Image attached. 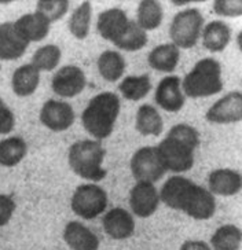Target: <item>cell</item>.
<instances>
[{
    "instance_id": "ac0fdd59",
    "label": "cell",
    "mask_w": 242,
    "mask_h": 250,
    "mask_svg": "<svg viewBox=\"0 0 242 250\" xmlns=\"http://www.w3.org/2000/svg\"><path fill=\"white\" fill-rule=\"evenodd\" d=\"M62 236L72 250L99 249V238L80 221H69L64 228Z\"/></svg>"
},
{
    "instance_id": "44dd1931",
    "label": "cell",
    "mask_w": 242,
    "mask_h": 250,
    "mask_svg": "<svg viewBox=\"0 0 242 250\" xmlns=\"http://www.w3.org/2000/svg\"><path fill=\"white\" fill-rule=\"evenodd\" d=\"M231 37H233L231 28L224 21L220 20L206 23L201 32L202 45L211 52L224 51L231 42Z\"/></svg>"
},
{
    "instance_id": "d590c367",
    "label": "cell",
    "mask_w": 242,
    "mask_h": 250,
    "mask_svg": "<svg viewBox=\"0 0 242 250\" xmlns=\"http://www.w3.org/2000/svg\"><path fill=\"white\" fill-rule=\"evenodd\" d=\"M15 117L13 110L0 98V135H8L14 129Z\"/></svg>"
},
{
    "instance_id": "7a4b0ae2",
    "label": "cell",
    "mask_w": 242,
    "mask_h": 250,
    "mask_svg": "<svg viewBox=\"0 0 242 250\" xmlns=\"http://www.w3.org/2000/svg\"><path fill=\"white\" fill-rule=\"evenodd\" d=\"M121 110L120 96L114 92H101L88 102L81 113V124L95 140L108 139L113 133Z\"/></svg>"
},
{
    "instance_id": "f35d334b",
    "label": "cell",
    "mask_w": 242,
    "mask_h": 250,
    "mask_svg": "<svg viewBox=\"0 0 242 250\" xmlns=\"http://www.w3.org/2000/svg\"><path fill=\"white\" fill-rule=\"evenodd\" d=\"M241 42H242V33L240 32V33H238V37H237V44H238V50H240V51H242Z\"/></svg>"
},
{
    "instance_id": "8d00e7d4",
    "label": "cell",
    "mask_w": 242,
    "mask_h": 250,
    "mask_svg": "<svg viewBox=\"0 0 242 250\" xmlns=\"http://www.w3.org/2000/svg\"><path fill=\"white\" fill-rule=\"evenodd\" d=\"M179 250H212L209 243H206L205 241L201 239H187L182 243V246L179 248Z\"/></svg>"
},
{
    "instance_id": "4dcf8cb0",
    "label": "cell",
    "mask_w": 242,
    "mask_h": 250,
    "mask_svg": "<svg viewBox=\"0 0 242 250\" xmlns=\"http://www.w3.org/2000/svg\"><path fill=\"white\" fill-rule=\"evenodd\" d=\"M62 58V51L57 44H44L40 48H37L30 63L36 67L37 70L42 72H52L58 66Z\"/></svg>"
},
{
    "instance_id": "603a6c76",
    "label": "cell",
    "mask_w": 242,
    "mask_h": 250,
    "mask_svg": "<svg viewBox=\"0 0 242 250\" xmlns=\"http://www.w3.org/2000/svg\"><path fill=\"white\" fill-rule=\"evenodd\" d=\"M135 129L143 136H160L164 131V120L157 107L149 103L139 106L135 116Z\"/></svg>"
},
{
    "instance_id": "e0dca14e",
    "label": "cell",
    "mask_w": 242,
    "mask_h": 250,
    "mask_svg": "<svg viewBox=\"0 0 242 250\" xmlns=\"http://www.w3.org/2000/svg\"><path fill=\"white\" fill-rule=\"evenodd\" d=\"M242 188V176L238 170L219 168L208 175V190L213 195L234 197Z\"/></svg>"
},
{
    "instance_id": "7402d4cb",
    "label": "cell",
    "mask_w": 242,
    "mask_h": 250,
    "mask_svg": "<svg viewBox=\"0 0 242 250\" xmlns=\"http://www.w3.org/2000/svg\"><path fill=\"white\" fill-rule=\"evenodd\" d=\"M40 84V72L32 63L18 66L11 77V89L20 98H28L36 92Z\"/></svg>"
},
{
    "instance_id": "52a82bcc",
    "label": "cell",
    "mask_w": 242,
    "mask_h": 250,
    "mask_svg": "<svg viewBox=\"0 0 242 250\" xmlns=\"http://www.w3.org/2000/svg\"><path fill=\"white\" fill-rule=\"evenodd\" d=\"M157 153L160 157L165 172L183 173L194 167V151L189 146L165 136L157 146Z\"/></svg>"
},
{
    "instance_id": "277c9868",
    "label": "cell",
    "mask_w": 242,
    "mask_h": 250,
    "mask_svg": "<svg viewBox=\"0 0 242 250\" xmlns=\"http://www.w3.org/2000/svg\"><path fill=\"white\" fill-rule=\"evenodd\" d=\"M182 91L186 98L198 99L216 95L223 89L221 66L215 58H202L184 76L182 81Z\"/></svg>"
},
{
    "instance_id": "8992f818",
    "label": "cell",
    "mask_w": 242,
    "mask_h": 250,
    "mask_svg": "<svg viewBox=\"0 0 242 250\" xmlns=\"http://www.w3.org/2000/svg\"><path fill=\"white\" fill-rule=\"evenodd\" d=\"M108 192L99 184L87 183L79 186L74 190L70 208L76 216L84 220H94L108 208Z\"/></svg>"
},
{
    "instance_id": "74e56055",
    "label": "cell",
    "mask_w": 242,
    "mask_h": 250,
    "mask_svg": "<svg viewBox=\"0 0 242 250\" xmlns=\"http://www.w3.org/2000/svg\"><path fill=\"white\" fill-rule=\"evenodd\" d=\"M191 1L190 0H187V1H179V0H172L171 1V4L172 6H176V7H184V6H189Z\"/></svg>"
},
{
    "instance_id": "4316f807",
    "label": "cell",
    "mask_w": 242,
    "mask_h": 250,
    "mask_svg": "<svg viewBox=\"0 0 242 250\" xmlns=\"http://www.w3.org/2000/svg\"><path fill=\"white\" fill-rule=\"evenodd\" d=\"M164 20V8L158 0H142L138 4L136 21L145 32L160 28Z\"/></svg>"
},
{
    "instance_id": "83f0119b",
    "label": "cell",
    "mask_w": 242,
    "mask_h": 250,
    "mask_svg": "<svg viewBox=\"0 0 242 250\" xmlns=\"http://www.w3.org/2000/svg\"><path fill=\"white\" fill-rule=\"evenodd\" d=\"M242 245L241 228L235 224H224L211 236L212 250H240Z\"/></svg>"
},
{
    "instance_id": "2e32d148",
    "label": "cell",
    "mask_w": 242,
    "mask_h": 250,
    "mask_svg": "<svg viewBox=\"0 0 242 250\" xmlns=\"http://www.w3.org/2000/svg\"><path fill=\"white\" fill-rule=\"evenodd\" d=\"M130 21L131 20L128 18V15L123 8H108L98 15L96 32L102 39L114 43L118 37L121 36V33L124 32L125 28L128 26Z\"/></svg>"
},
{
    "instance_id": "6da1fadb",
    "label": "cell",
    "mask_w": 242,
    "mask_h": 250,
    "mask_svg": "<svg viewBox=\"0 0 242 250\" xmlns=\"http://www.w3.org/2000/svg\"><path fill=\"white\" fill-rule=\"evenodd\" d=\"M160 201L194 220H209L216 212V199L208 188L187 177L175 175L162 184Z\"/></svg>"
},
{
    "instance_id": "cb8c5ba5",
    "label": "cell",
    "mask_w": 242,
    "mask_h": 250,
    "mask_svg": "<svg viewBox=\"0 0 242 250\" xmlns=\"http://www.w3.org/2000/svg\"><path fill=\"white\" fill-rule=\"evenodd\" d=\"M96 66L103 80H106L108 83H116L121 80V77L124 76L127 63L121 52L106 50L99 55Z\"/></svg>"
},
{
    "instance_id": "ffe728a7",
    "label": "cell",
    "mask_w": 242,
    "mask_h": 250,
    "mask_svg": "<svg viewBox=\"0 0 242 250\" xmlns=\"http://www.w3.org/2000/svg\"><path fill=\"white\" fill-rule=\"evenodd\" d=\"M180 61V50L172 43L154 47L147 55V63L155 72L160 73H174Z\"/></svg>"
},
{
    "instance_id": "5b68a950",
    "label": "cell",
    "mask_w": 242,
    "mask_h": 250,
    "mask_svg": "<svg viewBox=\"0 0 242 250\" xmlns=\"http://www.w3.org/2000/svg\"><path fill=\"white\" fill-rule=\"evenodd\" d=\"M204 28V15L196 7L184 8L172 18L169 25V37L179 50H190L201 39Z\"/></svg>"
},
{
    "instance_id": "8fae6325",
    "label": "cell",
    "mask_w": 242,
    "mask_h": 250,
    "mask_svg": "<svg viewBox=\"0 0 242 250\" xmlns=\"http://www.w3.org/2000/svg\"><path fill=\"white\" fill-rule=\"evenodd\" d=\"M87 85V77L83 69L76 65H66L55 72L51 79V89L61 98L80 95Z\"/></svg>"
},
{
    "instance_id": "9c48e42d",
    "label": "cell",
    "mask_w": 242,
    "mask_h": 250,
    "mask_svg": "<svg viewBox=\"0 0 242 250\" xmlns=\"http://www.w3.org/2000/svg\"><path fill=\"white\" fill-rule=\"evenodd\" d=\"M205 120L211 124H237L242 120L241 91H231L221 96L206 110Z\"/></svg>"
},
{
    "instance_id": "7c38bea8",
    "label": "cell",
    "mask_w": 242,
    "mask_h": 250,
    "mask_svg": "<svg viewBox=\"0 0 242 250\" xmlns=\"http://www.w3.org/2000/svg\"><path fill=\"white\" fill-rule=\"evenodd\" d=\"M130 208L132 214L140 219L153 216L160 205V192L153 183L136 182L130 191Z\"/></svg>"
},
{
    "instance_id": "ba28073f",
    "label": "cell",
    "mask_w": 242,
    "mask_h": 250,
    "mask_svg": "<svg viewBox=\"0 0 242 250\" xmlns=\"http://www.w3.org/2000/svg\"><path fill=\"white\" fill-rule=\"evenodd\" d=\"M130 169L136 182L157 183L165 175L155 146H143L138 148L131 157Z\"/></svg>"
},
{
    "instance_id": "484cf974",
    "label": "cell",
    "mask_w": 242,
    "mask_h": 250,
    "mask_svg": "<svg viewBox=\"0 0 242 250\" xmlns=\"http://www.w3.org/2000/svg\"><path fill=\"white\" fill-rule=\"evenodd\" d=\"M152 80L149 74H139V76H127L118 84V91L121 96L131 101V102H139L143 98L149 95L152 91Z\"/></svg>"
},
{
    "instance_id": "f546056e",
    "label": "cell",
    "mask_w": 242,
    "mask_h": 250,
    "mask_svg": "<svg viewBox=\"0 0 242 250\" xmlns=\"http://www.w3.org/2000/svg\"><path fill=\"white\" fill-rule=\"evenodd\" d=\"M91 17H92V4L91 1H83L80 6L73 11L69 18V30L72 36L77 40L87 39L91 26Z\"/></svg>"
},
{
    "instance_id": "f1b7e54d",
    "label": "cell",
    "mask_w": 242,
    "mask_h": 250,
    "mask_svg": "<svg viewBox=\"0 0 242 250\" xmlns=\"http://www.w3.org/2000/svg\"><path fill=\"white\" fill-rule=\"evenodd\" d=\"M147 42H149L147 32L142 29L135 21H130L128 26L121 33V36L113 44L121 51L135 52L142 50L147 44Z\"/></svg>"
},
{
    "instance_id": "1f68e13d",
    "label": "cell",
    "mask_w": 242,
    "mask_h": 250,
    "mask_svg": "<svg viewBox=\"0 0 242 250\" xmlns=\"http://www.w3.org/2000/svg\"><path fill=\"white\" fill-rule=\"evenodd\" d=\"M70 3L67 0H39L36 11L45 17L48 22L55 23L61 21L69 11Z\"/></svg>"
},
{
    "instance_id": "e575fe53",
    "label": "cell",
    "mask_w": 242,
    "mask_h": 250,
    "mask_svg": "<svg viewBox=\"0 0 242 250\" xmlns=\"http://www.w3.org/2000/svg\"><path fill=\"white\" fill-rule=\"evenodd\" d=\"M17 209V204L13 195L8 194H0V227L7 226L11 221Z\"/></svg>"
},
{
    "instance_id": "d4e9b609",
    "label": "cell",
    "mask_w": 242,
    "mask_h": 250,
    "mask_svg": "<svg viewBox=\"0 0 242 250\" xmlns=\"http://www.w3.org/2000/svg\"><path fill=\"white\" fill-rule=\"evenodd\" d=\"M28 154V145L21 136H10L0 140V165L4 168L17 167Z\"/></svg>"
},
{
    "instance_id": "d6986e66",
    "label": "cell",
    "mask_w": 242,
    "mask_h": 250,
    "mask_svg": "<svg viewBox=\"0 0 242 250\" xmlns=\"http://www.w3.org/2000/svg\"><path fill=\"white\" fill-rule=\"evenodd\" d=\"M28 47L29 44L14 29V23H0V61H17L26 52Z\"/></svg>"
},
{
    "instance_id": "d6a6232c",
    "label": "cell",
    "mask_w": 242,
    "mask_h": 250,
    "mask_svg": "<svg viewBox=\"0 0 242 250\" xmlns=\"http://www.w3.org/2000/svg\"><path fill=\"white\" fill-rule=\"evenodd\" d=\"M167 136L177 140L180 143H183V145L189 146L193 150H196L199 146V133H198V131L194 126H191L189 124H183L182 123V124L174 125L169 129Z\"/></svg>"
},
{
    "instance_id": "836d02e7",
    "label": "cell",
    "mask_w": 242,
    "mask_h": 250,
    "mask_svg": "<svg viewBox=\"0 0 242 250\" xmlns=\"http://www.w3.org/2000/svg\"><path fill=\"white\" fill-rule=\"evenodd\" d=\"M212 8L215 14L224 18H238L242 15L241 0H215Z\"/></svg>"
},
{
    "instance_id": "9a60e30c",
    "label": "cell",
    "mask_w": 242,
    "mask_h": 250,
    "mask_svg": "<svg viewBox=\"0 0 242 250\" xmlns=\"http://www.w3.org/2000/svg\"><path fill=\"white\" fill-rule=\"evenodd\" d=\"M13 23L17 33L28 44L44 40L51 29V23L48 22V20L37 11L23 14Z\"/></svg>"
},
{
    "instance_id": "4fadbf2b",
    "label": "cell",
    "mask_w": 242,
    "mask_h": 250,
    "mask_svg": "<svg viewBox=\"0 0 242 250\" xmlns=\"http://www.w3.org/2000/svg\"><path fill=\"white\" fill-rule=\"evenodd\" d=\"M182 79L175 74L165 76L158 84L154 92V101L158 107L168 113H177L183 109L186 96L182 91Z\"/></svg>"
},
{
    "instance_id": "5bb4252c",
    "label": "cell",
    "mask_w": 242,
    "mask_h": 250,
    "mask_svg": "<svg viewBox=\"0 0 242 250\" xmlns=\"http://www.w3.org/2000/svg\"><path fill=\"white\" fill-rule=\"evenodd\" d=\"M106 235L114 241H125L135 232V219L131 212L124 208H113L108 210L102 219Z\"/></svg>"
},
{
    "instance_id": "3957f363",
    "label": "cell",
    "mask_w": 242,
    "mask_h": 250,
    "mask_svg": "<svg viewBox=\"0 0 242 250\" xmlns=\"http://www.w3.org/2000/svg\"><path fill=\"white\" fill-rule=\"evenodd\" d=\"M106 150L99 140L83 139L74 142L67 150V162L77 176L89 183H99L108 176L103 168Z\"/></svg>"
},
{
    "instance_id": "30bf717a",
    "label": "cell",
    "mask_w": 242,
    "mask_h": 250,
    "mask_svg": "<svg viewBox=\"0 0 242 250\" xmlns=\"http://www.w3.org/2000/svg\"><path fill=\"white\" fill-rule=\"evenodd\" d=\"M39 118L47 129L52 132H64L74 124L76 113L72 104L64 101L48 99L43 103Z\"/></svg>"
}]
</instances>
